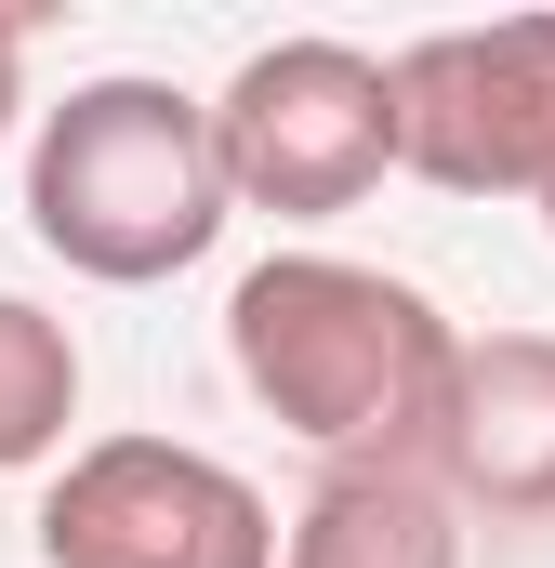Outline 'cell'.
Segmentation results:
<instances>
[{
  "instance_id": "6da1fadb",
  "label": "cell",
  "mask_w": 555,
  "mask_h": 568,
  "mask_svg": "<svg viewBox=\"0 0 555 568\" xmlns=\"http://www.w3.org/2000/svg\"><path fill=\"white\" fill-rule=\"evenodd\" d=\"M225 357L278 436L317 463H423L463 331L357 252H265L225 291Z\"/></svg>"
},
{
  "instance_id": "7a4b0ae2",
  "label": "cell",
  "mask_w": 555,
  "mask_h": 568,
  "mask_svg": "<svg viewBox=\"0 0 555 568\" xmlns=\"http://www.w3.org/2000/svg\"><path fill=\"white\" fill-rule=\"evenodd\" d=\"M27 239L107 291H159L225 239V172L212 106L172 80H80L67 106L27 120Z\"/></svg>"
},
{
  "instance_id": "3957f363",
  "label": "cell",
  "mask_w": 555,
  "mask_h": 568,
  "mask_svg": "<svg viewBox=\"0 0 555 568\" xmlns=\"http://www.w3.org/2000/svg\"><path fill=\"white\" fill-rule=\"evenodd\" d=\"M199 106H212L225 212L331 225L397 172V93H384V53H357V40H265Z\"/></svg>"
},
{
  "instance_id": "277c9868",
  "label": "cell",
  "mask_w": 555,
  "mask_h": 568,
  "mask_svg": "<svg viewBox=\"0 0 555 568\" xmlns=\"http://www.w3.org/2000/svg\"><path fill=\"white\" fill-rule=\"evenodd\" d=\"M397 93V172L450 199H555V13H490V27H423L384 53Z\"/></svg>"
},
{
  "instance_id": "5b68a950",
  "label": "cell",
  "mask_w": 555,
  "mask_h": 568,
  "mask_svg": "<svg viewBox=\"0 0 555 568\" xmlns=\"http://www.w3.org/2000/svg\"><path fill=\"white\" fill-rule=\"evenodd\" d=\"M40 568H278L265 489L185 436H93L40 489Z\"/></svg>"
},
{
  "instance_id": "8992f818",
  "label": "cell",
  "mask_w": 555,
  "mask_h": 568,
  "mask_svg": "<svg viewBox=\"0 0 555 568\" xmlns=\"http://www.w3.org/2000/svg\"><path fill=\"white\" fill-rule=\"evenodd\" d=\"M423 476L463 516H555V331H463Z\"/></svg>"
},
{
  "instance_id": "52a82bcc",
  "label": "cell",
  "mask_w": 555,
  "mask_h": 568,
  "mask_svg": "<svg viewBox=\"0 0 555 568\" xmlns=\"http://www.w3.org/2000/svg\"><path fill=\"white\" fill-rule=\"evenodd\" d=\"M278 568H463V503L423 463H331L304 489Z\"/></svg>"
},
{
  "instance_id": "ba28073f",
  "label": "cell",
  "mask_w": 555,
  "mask_h": 568,
  "mask_svg": "<svg viewBox=\"0 0 555 568\" xmlns=\"http://www.w3.org/2000/svg\"><path fill=\"white\" fill-rule=\"evenodd\" d=\"M80 424V344L27 291H0V476H40Z\"/></svg>"
},
{
  "instance_id": "9c48e42d",
  "label": "cell",
  "mask_w": 555,
  "mask_h": 568,
  "mask_svg": "<svg viewBox=\"0 0 555 568\" xmlns=\"http://www.w3.org/2000/svg\"><path fill=\"white\" fill-rule=\"evenodd\" d=\"M13 120H27V13L0 0V145H13Z\"/></svg>"
},
{
  "instance_id": "30bf717a",
  "label": "cell",
  "mask_w": 555,
  "mask_h": 568,
  "mask_svg": "<svg viewBox=\"0 0 555 568\" xmlns=\"http://www.w3.org/2000/svg\"><path fill=\"white\" fill-rule=\"evenodd\" d=\"M543 239H555V199H543Z\"/></svg>"
}]
</instances>
